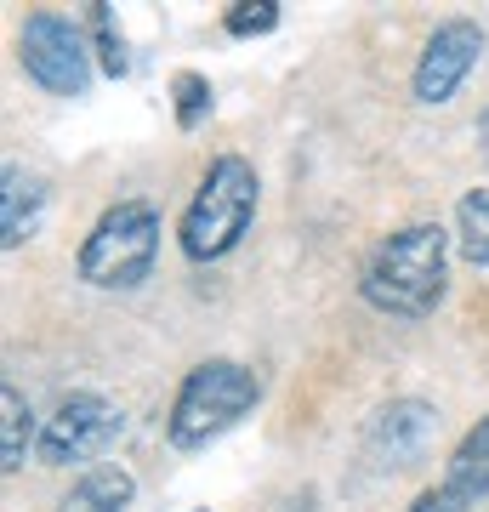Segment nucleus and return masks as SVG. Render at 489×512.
Returning <instances> with one entry per match:
<instances>
[{
    "label": "nucleus",
    "instance_id": "f257e3e1",
    "mask_svg": "<svg viewBox=\"0 0 489 512\" xmlns=\"http://www.w3.org/2000/svg\"><path fill=\"white\" fill-rule=\"evenodd\" d=\"M444 245L450 234L438 222H410L399 234H387L364 262V302L393 319H427L444 296Z\"/></svg>",
    "mask_w": 489,
    "mask_h": 512
},
{
    "label": "nucleus",
    "instance_id": "f03ea898",
    "mask_svg": "<svg viewBox=\"0 0 489 512\" xmlns=\"http://www.w3.org/2000/svg\"><path fill=\"white\" fill-rule=\"evenodd\" d=\"M160 256V211L148 200L109 205L80 245V279L97 291H137Z\"/></svg>",
    "mask_w": 489,
    "mask_h": 512
},
{
    "label": "nucleus",
    "instance_id": "7ed1b4c3",
    "mask_svg": "<svg viewBox=\"0 0 489 512\" xmlns=\"http://www.w3.org/2000/svg\"><path fill=\"white\" fill-rule=\"evenodd\" d=\"M256 171L245 154H222L211 171H205L200 194L188 205V217H182V251L194 256V262H217L228 256L245 239L256 217Z\"/></svg>",
    "mask_w": 489,
    "mask_h": 512
},
{
    "label": "nucleus",
    "instance_id": "20e7f679",
    "mask_svg": "<svg viewBox=\"0 0 489 512\" xmlns=\"http://www.w3.org/2000/svg\"><path fill=\"white\" fill-rule=\"evenodd\" d=\"M256 399H262V382L245 365H234V359H205L200 370H188V382H182L177 404H171V444L177 450H205L239 416H251Z\"/></svg>",
    "mask_w": 489,
    "mask_h": 512
},
{
    "label": "nucleus",
    "instance_id": "39448f33",
    "mask_svg": "<svg viewBox=\"0 0 489 512\" xmlns=\"http://www.w3.org/2000/svg\"><path fill=\"white\" fill-rule=\"evenodd\" d=\"M18 63H23V74L35 80L40 92H52V97H80L91 86V46H86V35H80L69 18H57V12L23 18Z\"/></svg>",
    "mask_w": 489,
    "mask_h": 512
},
{
    "label": "nucleus",
    "instance_id": "423d86ee",
    "mask_svg": "<svg viewBox=\"0 0 489 512\" xmlns=\"http://www.w3.org/2000/svg\"><path fill=\"white\" fill-rule=\"evenodd\" d=\"M120 433V410L97 393H69L52 410L46 433H40V461L46 467H69V461H91L103 456Z\"/></svg>",
    "mask_w": 489,
    "mask_h": 512
},
{
    "label": "nucleus",
    "instance_id": "0eeeda50",
    "mask_svg": "<svg viewBox=\"0 0 489 512\" xmlns=\"http://www.w3.org/2000/svg\"><path fill=\"white\" fill-rule=\"evenodd\" d=\"M478 57H484V29L478 23L455 18L444 29H433V40H427V52L416 63V103H427V109L450 103L455 86L478 69Z\"/></svg>",
    "mask_w": 489,
    "mask_h": 512
},
{
    "label": "nucleus",
    "instance_id": "6e6552de",
    "mask_svg": "<svg viewBox=\"0 0 489 512\" xmlns=\"http://www.w3.org/2000/svg\"><path fill=\"white\" fill-rule=\"evenodd\" d=\"M433 433H438V410L421 404V399L381 404L376 421H370V444L387 456V467H410V461L433 444Z\"/></svg>",
    "mask_w": 489,
    "mask_h": 512
},
{
    "label": "nucleus",
    "instance_id": "1a4fd4ad",
    "mask_svg": "<svg viewBox=\"0 0 489 512\" xmlns=\"http://www.w3.org/2000/svg\"><path fill=\"white\" fill-rule=\"evenodd\" d=\"M40 200H46L40 177H29V171H18V165L0 171V245H6V251H18L23 239H35Z\"/></svg>",
    "mask_w": 489,
    "mask_h": 512
},
{
    "label": "nucleus",
    "instance_id": "9d476101",
    "mask_svg": "<svg viewBox=\"0 0 489 512\" xmlns=\"http://www.w3.org/2000/svg\"><path fill=\"white\" fill-rule=\"evenodd\" d=\"M131 490H137V484H131L126 467H91V473L57 501V512H126Z\"/></svg>",
    "mask_w": 489,
    "mask_h": 512
},
{
    "label": "nucleus",
    "instance_id": "9b49d317",
    "mask_svg": "<svg viewBox=\"0 0 489 512\" xmlns=\"http://www.w3.org/2000/svg\"><path fill=\"white\" fill-rule=\"evenodd\" d=\"M444 484H455V490L467 495V501H478V495H489V416L472 427L467 439L455 444L450 456V478Z\"/></svg>",
    "mask_w": 489,
    "mask_h": 512
},
{
    "label": "nucleus",
    "instance_id": "f8f14e48",
    "mask_svg": "<svg viewBox=\"0 0 489 512\" xmlns=\"http://www.w3.org/2000/svg\"><path fill=\"white\" fill-rule=\"evenodd\" d=\"M29 404L12 382L0 387V473H18L23 467V450H29Z\"/></svg>",
    "mask_w": 489,
    "mask_h": 512
},
{
    "label": "nucleus",
    "instance_id": "ddd939ff",
    "mask_svg": "<svg viewBox=\"0 0 489 512\" xmlns=\"http://www.w3.org/2000/svg\"><path fill=\"white\" fill-rule=\"evenodd\" d=\"M455 234H461V256L472 268H489V194L472 188L467 200L455 205Z\"/></svg>",
    "mask_w": 489,
    "mask_h": 512
},
{
    "label": "nucleus",
    "instance_id": "4468645a",
    "mask_svg": "<svg viewBox=\"0 0 489 512\" xmlns=\"http://www.w3.org/2000/svg\"><path fill=\"white\" fill-rule=\"evenodd\" d=\"M91 40H97V57H103V74H131V52L126 35H120V18H114L109 0H91Z\"/></svg>",
    "mask_w": 489,
    "mask_h": 512
},
{
    "label": "nucleus",
    "instance_id": "2eb2a0df",
    "mask_svg": "<svg viewBox=\"0 0 489 512\" xmlns=\"http://www.w3.org/2000/svg\"><path fill=\"white\" fill-rule=\"evenodd\" d=\"M171 97H177V126L182 131H194L205 114H211V80L194 74V69H182L177 80H171Z\"/></svg>",
    "mask_w": 489,
    "mask_h": 512
},
{
    "label": "nucleus",
    "instance_id": "dca6fc26",
    "mask_svg": "<svg viewBox=\"0 0 489 512\" xmlns=\"http://www.w3.org/2000/svg\"><path fill=\"white\" fill-rule=\"evenodd\" d=\"M222 29H228V35H273V29H279V0H239L234 12H228V18H222Z\"/></svg>",
    "mask_w": 489,
    "mask_h": 512
},
{
    "label": "nucleus",
    "instance_id": "f3484780",
    "mask_svg": "<svg viewBox=\"0 0 489 512\" xmlns=\"http://www.w3.org/2000/svg\"><path fill=\"white\" fill-rule=\"evenodd\" d=\"M410 512H472V501L455 484H433V490H421V501Z\"/></svg>",
    "mask_w": 489,
    "mask_h": 512
},
{
    "label": "nucleus",
    "instance_id": "a211bd4d",
    "mask_svg": "<svg viewBox=\"0 0 489 512\" xmlns=\"http://www.w3.org/2000/svg\"><path fill=\"white\" fill-rule=\"evenodd\" d=\"M478 143H484V154H489V109L478 114Z\"/></svg>",
    "mask_w": 489,
    "mask_h": 512
}]
</instances>
